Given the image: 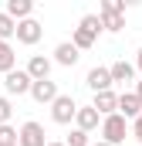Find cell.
<instances>
[{"label":"cell","mask_w":142,"mask_h":146,"mask_svg":"<svg viewBox=\"0 0 142 146\" xmlns=\"http://www.w3.org/2000/svg\"><path fill=\"white\" fill-rule=\"evenodd\" d=\"M102 31H105L102 17H98V14H85V17H81V24H78V27H74V34H71V44H74L78 51H88V48H95V41H98Z\"/></svg>","instance_id":"obj_1"},{"label":"cell","mask_w":142,"mask_h":146,"mask_svg":"<svg viewBox=\"0 0 142 146\" xmlns=\"http://www.w3.org/2000/svg\"><path fill=\"white\" fill-rule=\"evenodd\" d=\"M98 17H102L105 31L118 34V31L125 27V3H122V0H102V3H98Z\"/></svg>","instance_id":"obj_2"},{"label":"cell","mask_w":142,"mask_h":146,"mask_svg":"<svg viewBox=\"0 0 142 146\" xmlns=\"http://www.w3.org/2000/svg\"><path fill=\"white\" fill-rule=\"evenodd\" d=\"M125 136H129V119L125 115H105L102 119V139L112 146H118V143H125Z\"/></svg>","instance_id":"obj_3"},{"label":"cell","mask_w":142,"mask_h":146,"mask_svg":"<svg viewBox=\"0 0 142 146\" xmlns=\"http://www.w3.org/2000/svg\"><path fill=\"white\" fill-rule=\"evenodd\" d=\"M78 109H81V106L74 102V95H58L54 106H51V119H54L58 126H68V122H74Z\"/></svg>","instance_id":"obj_4"},{"label":"cell","mask_w":142,"mask_h":146,"mask_svg":"<svg viewBox=\"0 0 142 146\" xmlns=\"http://www.w3.org/2000/svg\"><path fill=\"white\" fill-rule=\"evenodd\" d=\"M3 88H7V95H31L34 78L27 75V68H14L10 75H3Z\"/></svg>","instance_id":"obj_5"},{"label":"cell","mask_w":142,"mask_h":146,"mask_svg":"<svg viewBox=\"0 0 142 146\" xmlns=\"http://www.w3.org/2000/svg\"><path fill=\"white\" fill-rule=\"evenodd\" d=\"M47 133H44V126L34 122V119H27L24 126H20V146H47Z\"/></svg>","instance_id":"obj_6"},{"label":"cell","mask_w":142,"mask_h":146,"mask_svg":"<svg viewBox=\"0 0 142 146\" xmlns=\"http://www.w3.org/2000/svg\"><path fill=\"white\" fill-rule=\"evenodd\" d=\"M85 85H88L95 95H98V92H112V85H115V82H112V68H105V65L91 68V72H88V78H85Z\"/></svg>","instance_id":"obj_7"},{"label":"cell","mask_w":142,"mask_h":146,"mask_svg":"<svg viewBox=\"0 0 142 146\" xmlns=\"http://www.w3.org/2000/svg\"><path fill=\"white\" fill-rule=\"evenodd\" d=\"M41 37H44V27L37 24L34 17H27V21H20V24H17V41H20V44L34 48V44L41 41Z\"/></svg>","instance_id":"obj_8"},{"label":"cell","mask_w":142,"mask_h":146,"mask_svg":"<svg viewBox=\"0 0 142 146\" xmlns=\"http://www.w3.org/2000/svg\"><path fill=\"white\" fill-rule=\"evenodd\" d=\"M61 92H58V82H51V78H44V82H34V88H31V99L41 102V106H54V99H58Z\"/></svg>","instance_id":"obj_9"},{"label":"cell","mask_w":142,"mask_h":146,"mask_svg":"<svg viewBox=\"0 0 142 146\" xmlns=\"http://www.w3.org/2000/svg\"><path fill=\"white\" fill-rule=\"evenodd\" d=\"M78 58H81V51H78L71 41H61V44L54 48V65H61V68H74Z\"/></svg>","instance_id":"obj_10"},{"label":"cell","mask_w":142,"mask_h":146,"mask_svg":"<svg viewBox=\"0 0 142 146\" xmlns=\"http://www.w3.org/2000/svg\"><path fill=\"white\" fill-rule=\"evenodd\" d=\"M118 115H125V119H132V122L142 115V102H139L135 92H122V95H118Z\"/></svg>","instance_id":"obj_11"},{"label":"cell","mask_w":142,"mask_h":146,"mask_svg":"<svg viewBox=\"0 0 142 146\" xmlns=\"http://www.w3.org/2000/svg\"><path fill=\"white\" fill-rule=\"evenodd\" d=\"M98 119H102V112L95 109V106H81L78 115H74V126L81 133H91V129H98Z\"/></svg>","instance_id":"obj_12"},{"label":"cell","mask_w":142,"mask_h":146,"mask_svg":"<svg viewBox=\"0 0 142 146\" xmlns=\"http://www.w3.org/2000/svg\"><path fill=\"white\" fill-rule=\"evenodd\" d=\"M51 58H44V54H34L31 61H27V75L34 78V82H44V78H51Z\"/></svg>","instance_id":"obj_13"},{"label":"cell","mask_w":142,"mask_h":146,"mask_svg":"<svg viewBox=\"0 0 142 146\" xmlns=\"http://www.w3.org/2000/svg\"><path fill=\"white\" fill-rule=\"evenodd\" d=\"M91 106L102 112V119H105V115H115V112H118V95H115V92H98Z\"/></svg>","instance_id":"obj_14"},{"label":"cell","mask_w":142,"mask_h":146,"mask_svg":"<svg viewBox=\"0 0 142 146\" xmlns=\"http://www.w3.org/2000/svg\"><path fill=\"white\" fill-rule=\"evenodd\" d=\"M7 14L20 24V21H27V17L34 14V3H31V0H7Z\"/></svg>","instance_id":"obj_15"},{"label":"cell","mask_w":142,"mask_h":146,"mask_svg":"<svg viewBox=\"0 0 142 146\" xmlns=\"http://www.w3.org/2000/svg\"><path fill=\"white\" fill-rule=\"evenodd\" d=\"M135 75H139V72H135V65L125 61V58L112 65V82H135Z\"/></svg>","instance_id":"obj_16"},{"label":"cell","mask_w":142,"mask_h":146,"mask_svg":"<svg viewBox=\"0 0 142 146\" xmlns=\"http://www.w3.org/2000/svg\"><path fill=\"white\" fill-rule=\"evenodd\" d=\"M17 68V54L10 48V41H0V75H10Z\"/></svg>","instance_id":"obj_17"},{"label":"cell","mask_w":142,"mask_h":146,"mask_svg":"<svg viewBox=\"0 0 142 146\" xmlns=\"http://www.w3.org/2000/svg\"><path fill=\"white\" fill-rule=\"evenodd\" d=\"M10 37H17V21L3 10L0 14V41H10Z\"/></svg>","instance_id":"obj_18"},{"label":"cell","mask_w":142,"mask_h":146,"mask_svg":"<svg viewBox=\"0 0 142 146\" xmlns=\"http://www.w3.org/2000/svg\"><path fill=\"white\" fill-rule=\"evenodd\" d=\"M0 146H20V133L14 126H0Z\"/></svg>","instance_id":"obj_19"},{"label":"cell","mask_w":142,"mask_h":146,"mask_svg":"<svg viewBox=\"0 0 142 146\" xmlns=\"http://www.w3.org/2000/svg\"><path fill=\"white\" fill-rule=\"evenodd\" d=\"M64 143H68V146H91V143H88V133H81L78 126L68 133V139H64Z\"/></svg>","instance_id":"obj_20"},{"label":"cell","mask_w":142,"mask_h":146,"mask_svg":"<svg viewBox=\"0 0 142 146\" xmlns=\"http://www.w3.org/2000/svg\"><path fill=\"white\" fill-rule=\"evenodd\" d=\"M10 115H14V106L7 95H0V126H10Z\"/></svg>","instance_id":"obj_21"},{"label":"cell","mask_w":142,"mask_h":146,"mask_svg":"<svg viewBox=\"0 0 142 146\" xmlns=\"http://www.w3.org/2000/svg\"><path fill=\"white\" fill-rule=\"evenodd\" d=\"M132 136H135V139H139V143H142V115H139V119H135V122H132Z\"/></svg>","instance_id":"obj_22"},{"label":"cell","mask_w":142,"mask_h":146,"mask_svg":"<svg viewBox=\"0 0 142 146\" xmlns=\"http://www.w3.org/2000/svg\"><path fill=\"white\" fill-rule=\"evenodd\" d=\"M135 72H139V78H142V48H139V54H135Z\"/></svg>","instance_id":"obj_23"},{"label":"cell","mask_w":142,"mask_h":146,"mask_svg":"<svg viewBox=\"0 0 142 146\" xmlns=\"http://www.w3.org/2000/svg\"><path fill=\"white\" fill-rule=\"evenodd\" d=\"M135 95H139V102H142V82H135Z\"/></svg>","instance_id":"obj_24"},{"label":"cell","mask_w":142,"mask_h":146,"mask_svg":"<svg viewBox=\"0 0 142 146\" xmlns=\"http://www.w3.org/2000/svg\"><path fill=\"white\" fill-rule=\"evenodd\" d=\"M91 146H112V143H105V139H98V143H91Z\"/></svg>","instance_id":"obj_25"},{"label":"cell","mask_w":142,"mask_h":146,"mask_svg":"<svg viewBox=\"0 0 142 146\" xmlns=\"http://www.w3.org/2000/svg\"><path fill=\"white\" fill-rule=\"evenodd\" d=\"M47 146H68V143H47Z\"/></svg>","instance_id":"obj_26"}]
</instances>
